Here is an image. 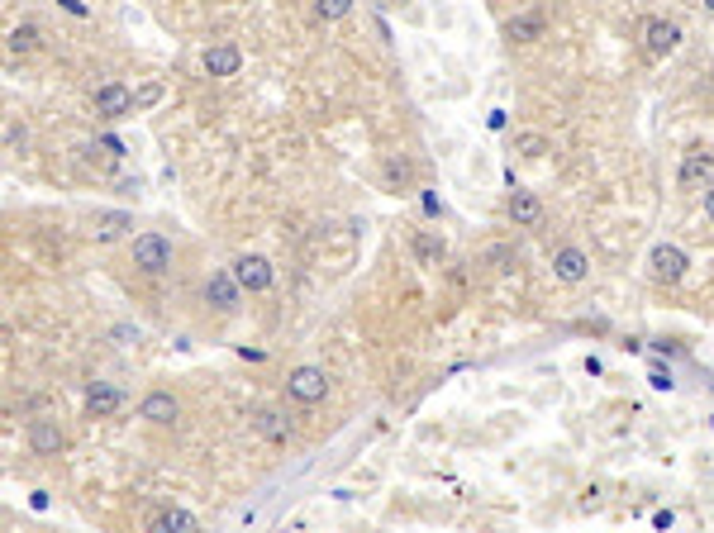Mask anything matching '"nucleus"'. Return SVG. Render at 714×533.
<instances>
[{"label":"nucleus","mask_w":714,"mask_h":533,"mask_svg":"<svg viewBox=\"0 0 714 533\" xmlns=\"http://www.w3.org/2000/svg\"><path fill=\"white\" fill-rule=\"evenodd\" d=\"M158 101H162V81H143V86H134V105H139V110H153Z\"/></svg>","instance_id":"obj_22"},{"label":"nucleus","mask_w":714,"mask_h":533,"mask_svg":"<svg viewBox=\"0 0 714 533\" xmlns=\"http://www.w3.org/2000/svg\"><path fill=\"white\" fill-rule=\"evenodd\" d=\"M410 248H415V257L424 267H438L448 257V243L434 234V229H415V238H410Z\"/></svg>","instance_id":"obj_17"},{"label":"nucleus","mask_w":714,"mask_h":533,"mask_svg":"<svg viewBox=\"0 0 714 533\" xmlns=\"http://www.w3.org/2000/svg\"><path fill=\"white\" fill-rule=\"evenodd\" d=\"M101 148H105V153H110V157H125V143H119V139H115V133H105V139H101Z\"/></svg>","instance_id":"obj_30"},{"label":"nucleus","mask_w":714,"mask_h":533,"mask_svg":"<svg viewBox=\"0 0 714 533\" xmlns=\"http://www.w3.org/2000/svg\"><path fill=\"white\" fill-rule=\"evenodd\" d=\"M115 190H119V196H134V200H139V190H143V182H119Z\"/></svg>","instance_id":"obj_31"},{"label":"nucleus","mask_w":714,"mask_h":533,"mask_svg":"<svg viewBox=\"0 0 714 533\" xmlns=\"http://www.w3.org/2000/svg\"><path fill=\"white\" fill-rule=\"evenodd\" d=\"M553 277H557L562 286H581V281L590 277V257L576 248V243H567V248L553 253Z\"/></svg>","instance_id":"obj_9"},{"label":"nucleus","mask_w":714,"mask_h":533,"mask_svg":"<svg viewBox=\"0 0 714 533\" xmlns=\"http://www.w3.org/2000/svg\"><path fill=\"white\" fill-rule=\"evenodd\" d=\"M139 419L143 424H158V429H172L176 419H182V400H176L172 391H148L139 400Z\"/></svg>","instance_id":"obj_5"},{"label":"nucleus","mask_w":714,"mask_h":533,"mask_svg":"<svg viewBox=\"0 0 714 533\" xmlns=\"http://www.w3.org/2000/svg\"><path fill=\"white\" fill-rule=\"evenodd\" d=\"M253 429L263 433L267 443H291V433H296L291 419H286L281 409H257V415H253Z\"/></svg>","instance_id":"obj_15"},{"label":"nucleus","mask_w":714,"mask_h":533,"mask_svg":"<svg viewBox=\"0 0 714 533\" xmlns=\"http://www.w3.org/2000/svg\"><path fill=\"white\" fill-rule=\"evenodd\" d=\"M125 386H115V381H91V391H86V415L95 419H105V415H115V409H125Z\"/></svg>","instance_id":"obj_13"},{"label":"nucleus","mask_w":714,"mask_h":533,"mask_svg":"<svg viewBox=\"0 0 714 533\" xmlns=\"http://www.w3.org/2000/svg\"><path fill=\"white\" fill-rule=\"evenodd\" d=\"M5 44H10V52H34L38 44H44V29H38V24H15Z\"/></svg>","instance_id":"obj_20"},{"label":"nucleus","mask_w":714,"mask_h":533,"mask_svg":"<svg viewBox=\"0 0 714 533\" xmlns=\"http://www.w3.org/2000/svg\"><path fill=\"white\" fill-rule=\"evenodd\" d=\"M700 5H705V10H714V0H700Z\"/></svg>","instance_id":"obj_33"},{"label":"nucleus","mask_w":714,"mask_h":533,"mask_svg":"<svg viewBox=\"0 0 714 533\" xmlns=\"http://www.w3.org/2000/svg\"><path fill=\"white\" fill-rule=\"evenodd\" d=\"M110 338H115V343H139V329H134V324H115Z\"/></svg>","instance_id":"obj_27"},{"label":"nucleus","mask_w":714,"mask_h":533,"mask_svg":"<svg viewBox=\"0 0 714 533\" xmlns=\"http://www.w3.org/2000/svg\"><path fill=\"white\" fill-rule=\"evenodd\" d=\"M710 81H714V58H710Z\"/></svg>","instance_id":"obj_34"},{"label":"nucleus","mask_w":714,"mask_h":533,"mask_svg":"<svg viewBox=\"0 0 714 533\" xmlns=\"http://www.w3.org/2000/svg\"><path fill=\"white\" fill-rule=\"evenodd\" d=\"M24 143H29V133H24V125L10 119V125H5V148H20V153H24Z\"/></svg>","instance_id":"obj_26"},{"label":"nucleus","mask_w":714,"mask_h":533,"mask_svg":"<svg viewBox=\"0 0 714 533\" xmlns=\"http://www.w3.org/2000/svg\"><path fill=\"white\" fill-rule=\"evenodd\" d=\"M515 153L519 157H543L548 139H543V133H533V129H524V133H515Z\"/></svg>","instance_id":"obj_21"},{"label":"nucleus","mask_w":714,"mask_h":533,"mask_svg":"<svg viewBox=\"0 0 714 533\" xmlns=\"http://www.w3.org/2000/svg\"><path fill=\"white\" fill-rule=\"evenodd\" d=\"M58 5L67 10V15H77V20H86L91 10H86V0H58Z\"/></svg>","instance_id":"obj_29"},{"label":"nucleus","mask_w":714,"mask_h":533,"mask_svg":"<svg viewBox=\"0 0 714 533\" xmlns=\"http://www.w3.org/2000/svg\"><path fill=\"white\" fill-rule=\"evenodd\" d=\"M648 381H653L657 391H671V386H677V381H671V372H667V367H653V372H648Z\"/></svg>","instance_id":"obj_28"},{"label":"nucleus","mask_w":714,"mask_h":533,"mask_svg":"<svg viewBox=\"0 0 714 533\" xmlns=\"http://www.w3.org/2000/svg\"><path fill=\"white\" fill-rule=\"evenodd\" d=\"M233 281L243 286L248 295H263V291H272V281H277V271H272V262L267 257H257V253H243V257H233Z\"/></svg>","instance_id":"obj_4"},{"label":"nucleus","mask_w":714,"mask_h":533,"mask_svg":"<svg viewBox=\"0 0 714 533\" xmlns=\"http://www.w3.org/2000/svg\"><path fill=\"white\" fill-rule=\"evenodd\" d=\"M286 395H291L296 405H320L329 395V372L324 367H296V372L286 376Z\"/></svg>","instance_id":"obj_3"},{"label":"nucleus","mask_w":714,"mask_h":533,"mask_svg":"<svg viewBox=\"0 0 714 533\" xmlns=\"http://www.w3.org/2000/svg\"><path fill=\"white\" fill-rule=\"evenodd\" d=\"M543 15L539 10H524V15H515L510 24H505V38H510V44H533V38H543Z\"/></svg>","instance_id":"obj_18"},{"label":"nucleus","mask_w":714,"mask_h":533,"mask_svg":"<svg viewBox=\"0 0 714 533\" xmlns=\"http://www.w3.org/2000/svg\"><path fill=\"white\" fill-rule=\"evenodd\" d=\"M710 172H714V153H710V148H686L681 167H677V182L681 186H700V182H710Z\"/></svg>","instance_id":"obj_14"},{"label":"nucleus","mask_w":714,"mask_h":533,"mask_svg":"<svg viewBox=\"0 0 714 533\" xmlns=\"http://www.w3.org/2000/svg\"><path fill=\"white\" fill-rule=\"evenodd\" d=\"M129 214L125 210H110V214H95V220H91V238L95 243H119V238H125L129 234Z\"/></svg>","instance_id":"obj_16"},{"label":"nucleus","mask_w":714,"mask_h":533,"mask_svg":"<svg viewBox=\"0 0 714 533\" xmlns=\"http://www.w3.org/2000/svg\"><path fill=\"white\" fill-rule=\"evenodd\" d=\"M148 533H196V519L186 510H158L148 519Z\"/></svg>","instance_id":"obj_19"},{"label":"nucleus","mask_w":714,"mask_h":533,"mask_svg":"<svg viewBox=\"0 0 714 533\" xmlns=\"http://www.w3.org/2000/svg\"><path fill=\"white\" fill-rule=\"evenodd\" d=\"M705 220H710V224H714V186H710V190H705Z\"/></svg>","instance_id":"obj_32"},{"label":"nucleus","mask_w":714,"mask_h":533,"mask_svg":"<svg viewBox=\"0 0 714 533\" xmlns=\"http://www.w3.org/2000/svg\"><path fill=\"white\" fill-rule=\"evenodd\" d=\"M386 182L391 186H410V162L405 157H386Z\"/></svg>","instance_id":"obj_24"},{"label":"nucleus","mask_w":714,"mask_h":533,"mask_svg":"<svg viewBox=\"0 0 714 533\" xmlns=\"http://www.w3.org/2000/svg\"><path fill=\"white\" fill-rule=\"evenodd\" d=\"M486 257H491V262H496V271H515V262H519V257H515L510 248H505V243H496V248H491Z\"/></svg>","instance_id":"obj_25"},{"label":"nucleus","mask_w":714,"mask_h":533,"mask_svg":"<svg viewBox=\"0 0 714 533\" xmlns=\"http://www.w3.org/2000/svg\"><path fill=\"white\" fill-rule=\"evenodd\" d=\"M653 281H662V286H677L681 277H686V267H691V257H686L677 243H657L653 248Z\"/></svg>","instance_id":"obj_7"},{"label":"nucleus","mask_w":714,"mask_h":533,"mask_svg":"<svg viewBox=\"0 0 714 533\" xmlns=\"http://www.w3.org/2000/svg\"><path fill=\"white\" fill-rule=\"evenodd\" d=\"M91 105H95V115H101V119H110V125H119V119H134V115H139V105H134V91L125 86V81H105V86H95Z\"/></svg>","instance_id":"obj_2"},{"label":"nucleus","mask_w":714,"mask_h":533,"mask_svg":"<svg viewBox=\"0 0 714 533\" xmlns=\"http://www.w3.org/2000/svg\"><path fill=\"white\" fill-rule=\"evenodd\" d=\"M353 10V0H314V15L320 20H343Z\"/></svg>","instance_id":"obj_23"},{"label":"nucleus","mask_w":714,"mask_h":533,"mask_svg":"<svg viewBox=\"0 0 714 533\" xmlns=\"http://www.w3.org/2000/svg\"><path fill=\"white\" fill-rule=\"evenodd\" d=\"M129 257H134V267L143 271V277H167L172 271V238L167 234H139L129 243Z\"/></svg>","instance_id":"obj_1"},{"label":"nucleus","mask_w":714,"mask_h":533,"mask_svg":"<svg viewBox=\"0 0 714 533\" xmlns=\"http://www.w3.org/2000/svg\"><path fill=\"white\" fill-rule=\"evenodd\" d=\"M243 300V286L233 281V271H210L205 277V305H215L219 314H233Z\"/></svg>","instance_id":"obj_6"},{"label":"nucleus","mask_w":714,"mask_h":533,"mask_svg":"<svg viewBox=\"0 0 714 533\" xmlns=\"http://www.w3.org/2000/svg\"><path fill=\"white\" fill-rule=\"evenodd\" d=\"M200 67H205L210 77H219V81H224V77H239V72H243V52H239V44H210V48L200 52Z\"/></svg>","instance_id":"obj_11"},{"label":"nucleus","mask_w":714,"mask_h":533,"mask_svg":"<svg viewBox=\"0 0 714 533\" xmlns=\"http://www.w3.org/2000/svg\"><path fill=\"white\" fill-rule=\"evenodd\" d=\"M505 210H510L515 229H539V224H543V200L533 196V190H524V186H515V190H510Z\"/></svg>","instance_id":"obj_12"},{"label":"nucleus","mask_w":714,"mask_h":533,"mask_svg":"<svg viewBox=\"0 0 714 533\" xmlns=\"http://www.w3.org/2000/svg\"><path fill=\"white\" fill-rule=\"evenodd\" d=\"M677 44H681L677 20H643V48H648V58H667Z\"/></svg>","instance_id":"obj_8"},{"label":"nucleus","mask_w":714,"mask_h":533,"mask_svg":"<svg viewBox=\"0 0 714 533\" xmlns=\"http://www.w3.org/2000/svg\"><path fill=\"white\" fill-rule=\"evenodd\" d=\"M62 448H67V433H62L58 419H34L29 424V453L34 457H58Z\"/></svg>","instance_id":"obj_10"}]
</instances>
